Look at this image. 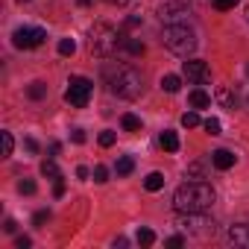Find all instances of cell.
Returning a JSON list of instances; mask_svg holds the SVG:
<instances>
[{
    "label": "cell",
    "mask_w": 249,
    "mask_h": 249,
    "mask_svg": "<svg viewBox=\"0 0 249 249\" xmlns=\"http://www.w3.org/2000/svg\"><path fill=\"white\" fill-rule=\"evenodd\" d=\"M71 138H73V144H85V132H82V129H73Z\"/></svg>",
    "instance_id": "32"
},
{
    "label": "cell",
    "mask_w": 249,
    "mask_h": 249,
    "mask_svg": "<svg viewBox=\"0 0 249 249\" xmlns=\"http://www.w3.org/2000/svg\"><path fill=\"white\" fill-rule=\"evenodd\" d=\"M0 141H3V156H12V150H15L12 132H0Z\"/></svg>",
    "instance_id": "24"
},
{
    "label": "cell",
    "mask_w": 249,
    "mask_h": 249,
    "mask_svg": "<svg viewBox=\"0 0 249 249\" xmlns=\"http://www.w3.org/2000/svg\"><path fill=\"white\" fill-rule=\"evenodd\" d=\"M214 199H217V194L208 182H185L173 194V208L179 214H196V211H208L214 205Z\"/></svg>",
    "instance_id": "1"
},
{
    "label": "cell",
    "mask_w": 249,
    "mask_h": 249,
    "mask_svg": "<svg viewBox=\"0 0 249 249\" xmlns=\"http://www.w3.org/2000/svg\"><path fill=\"white\" fill-rule=\"evenodd\" d=\"M182 126H185V129L199 126V114H196V111H185V114H182Z\"/></svg>",
    "instance_id": "22"
},
{
    "label": "cell",
    "mask_w": 249,
    "mask_h": 249,
    "mask_svg": "<svg viewBox=\"0 0 249 249\" xmlns=\"http://www.w3.org/2000/svg\"><path fill=\"white\" fill-rule=\"evenodd\" d=\"M202 126H205V132H208V135H220V120H217V117H208Z\"/></svg>",
    "instance_id": "26"
},
{
    "label": "cell",
    "mask_w": 249,
    "mask_h": 249,
    "mask_svg": "<svg viewBox=\"0 0 249 249\" xmlns=\"http://www.w3.org/2000/svg\"><path fill=\"white\" fill-rule=\"evenodd\" d=\"M246 18H249V6H246Z\"/></svg>",
    "instance_id": "41"
},
{
    "label": "cell",
    "mask_w": 249,
    "mask_h": 249,
    "mask_svg": "<svg viewBox=\"0 0 249 249\" xmlns=\"http://www.w3.org/2000/svg\"><path fill=\"white\" fill-rule=\"evenodd\" d=\"M76 3H79V6H91V0H76Z\"/></svg>",
    "instance_id": "40"
},
{
    "label": "cell",
    "mask_w": 249,
    "mask_h": 249,
    "mask_svg": "<svg viewBox=\"0 0 249 249\" xmlns=\"http://www.w3.org/2000/svg\"><path fill=\"white\" fill-rule=\"evenodd\" d=\"M229 243L234 246H249V223H237L229 229Z\"/></svg>",
    "instance_id": "10"
},
{
    "label": "cell",
    "mask_w": 249,
    "mask_h": 249,
    "mask_svg": "<svg viewBox=\"0 0 249 249\" xmlns=\"http://www.w3.org/2000/svg\"><path fill=\"white\" fill-rule=\"evenodd\" d=\"M182 73L188 76V82H196V85H205V82L211 79V68H208L205 62H199V59L182 62Z\"/></svg>",
    "instance_id": "9"
},
{
    "label": "cell",
    "mask_w": 249,
    "mask_h": 249,
    "mask_svg": "<svg viewBox=\"0 0 249 249\" xmlns=\"http://www.w3.org/2000/svg\"><path fill=\"white\" fill-rule=\"evenodd\" d=\"M211 164H214L217 170H229V167H234V153L217 150V153H211Z\"/></svg>",
    "instance_id": "11"
},
{
    "label": "cell",
    "mask_w": 249,
    "mask_h": 249,
    "mask_svg": "<svg viewBox=\"0 0 249 249\" xmlns=\"http://www.w3.org/2000/svg\"><path fill=\"white\" fill-rule=\"evenodd\" d=\"M161 88H164L167 94H176V91L182 88V79L173 76V73H167V76H161Z\"/></svg>",
    "instance_id": "16"
},
{
    "label": "cell",
    "mask_w": 249,
    "mask_h": 249,
    "mask_svg": "<svg viewBox=\"0 0 249 249\" xmlns=\"http://www.w3.org/2000/svg\"><path fill=\"white\" fill-rule=\"evenodd\" d=\"M138 243L141 246H153L156 243V231L153 229H138Z\"/></svg>",
    "instance_id": "21"
},
{
    "label": "cell",
    "mask_w": 249,
    "mask_h": 249,
    "mask_svg": "<svg viewBox=\"0 0 249 249\" xmlns=\"http://www.w3.org/2000/svg\"><path fill=\"white\" fill-rule=\"evenodd\" d=\"M159 15L164 24H188V15H191V3L188 0H164L159 6Z\"/></svg>",
    "instance_id": "6"
},
{
    "label": "cell",
    "mask_w": 249,
    "mask_h": 249,
    "mask_svg": "<svg viewBox=\"0 0 249 249\" xmlns=\"http://www.w3.org/2000/svg\"><path fill=\"white\" fill-rule=\"evenodd\" d=\"M15 246H18V249H30V246H33V240H30L27 234H21V237H15Z\"/></svg>",
    "instance_id": "31"
},
{
    "label": "cell",
    "mask_w": 249,
    "mask_h": 249,
    "mask_svg": "<svg viewBox=\"0 0 249 249\" xmlns=\"http://www.w3.org/2000/svg\"><path fill=\"white\" fill-rule=\"evenodd\" d=\"M123 50L132 53V56H144V53H147V47H144L138 38H123Z\"/></svg>",
    "instance_id": "15"
},
{
    "label": "cell",
    "mask_w": 249,
    "mask_h": 249,
    "mask_svg": "<svg viewBox=\"0 0 249 249\" xmlns=\"http://www.w3.org/2000/svg\"><path fill=\"white\" fill-rule=\"evenodd\" d=\"M94 182H97V185H103V182H108V170H106L103 164H97V167H94Z\"/></svg>",
    "instance_id": "27"
},
{
    "label": "cell",
    "mask_w": 249,
    "mask_h": 249,
    "mask_svg": "<svg viewBox=\"0 0 249 249\" xmlns=\"http://www.w3.org/2000/svg\"><path fill=\"white\" fill-rule=\"evenodd\" d=\"M114 170H117V176H129V173L135 170L132 156H120V159H117V164H114Z\"/></svg>",
    "instance_id": "14"
},
{
    "label": "cell",
    "mask_w": 249,
    "mask_h": 249,
    "mask_svg": "<svg viewBox=\"0 0 249 249\" xmlns=\"http://www.w3.org/2000/svg\"><path fill=\"white\" fill-rule=\"evenodd\" d=\"M59 53H62V56H73V53H76V41H73V38H62V41H59Z\"/></svg>",
    "instance_id": "23"
},
{
    "label": "cell",
    "mask_w": 249,
    "mask_h": 249,
    "mask_svg": "<svg viewBox=\"0 0 249 249\" xmlns=\"http://www.w3.org/2000/svg\"><path fill=\"white\" fill-rule=\"evenodd\" d=\"M44 94H47V85H44V82H33V85L27 88V97H33V100H41Z\"/></svg>",
    "instance_id": "20"
},
{
    "label": "cell",
    "mask_w": 249,
    "mask_h": 249,
    "mask_svg": "<svg viewBox=\"0 0 249 249\" xmlns=\"http://www.w3.org/2000/svg\"><path fill=\"white\" fill-rule=\"evenodd\" d=\"M159 141H161V147H164L167 153H176V150H179V135H176V132H170V129H164Z\"/></svg>",
    "instance_id": "13"
},
{
    "label": "cell",
    "mask_w": 249,
    "mask_h": 249,
    "mask_svg": "<svg viewBox=\"0 0 249 249\" xmlns=\"http://www.w3.org/2000/svg\"><path fill=\"white\" fill-rule=\"evenodd\" d=\"M44 38H47V33L41 27H18L15 36H12V44L18 50H33V47L44 44Z\"/></svg>",
    "instance_id": "7"
},
{
    "label": "cell",
    "mask_w": 249,
    "mask_h": 249,
    "mask_svg": "<svg viewBox=\"0 0 249 249\" xmlns=\"http://www.w3.org/2000/svg\"><path fill=\"white\" fill-rule=\"evenodd\" d=\"M120 123H123V129H126V132H141V120L135 114H123Z\"/></svg>",
    "instance_id": "18"
},
{
    "label": "cell",
    "mask_w": 249,
    "mask_h": 249,
    "mask_svg": "<svg viewBox=\"0 0 249 249\" xmlns=\"http://www.w3.org/2000/svg\"><path fill=\"white\" fill-rule=\"evenodd\" d=\"M144 188H147V191H161V188H164V176H161V173H150V176L144 179Z\"/></svg>",
    "instance_id": "17"
},
{
    "label": "cell",
    "mask_w": 249,
    "mask_h": 249,
    "mask_svg": "<svg viewBox=\"0 0 249 249\" xmlns=\"http://www.w3.org/2000/svg\"><path fill=\"white\" fill-rule=\"evenodd\" d=\"M18 191H21V194H36V182H33V179H21V182H18Z\"/></svg>",
    "instance_id": "28"
},
{
    "label": "cell",
    "mask_w": 249,
    "mask_h": 249,
    "mask_svg": "<svg viewBox=\"0 0 249 249\" xmlns=\"http://www.w3.org/2000/svg\"><path fill=\"white\" fill-rule=\"evenodd\" d=\"M24 147H27V153H38V144H36L33 138H27V141H24Z\"/></svg>",
    "instance_id": "34"
},
{
    "label": "cell",
    "mask_w": 249,
    "mask_h": 249,
    "mask_svg": "<svg viewBox=\"0 0 249 249\" xmlns=\"http://www.w3.org/2000/svg\"><path fill=\"white\" fill-rule=\"evenodd\" d=\"M106 82H108V91L114 97H123V100H135L144 88V79L135 68H126V65H120L117 71H108L106 73Z\"/></svg>",
    "instance_id": "2"
},
{
    "label": "cell",
    "mask_w": 249,
    "mask_h": 249,
    "mask_svg": "<svg viewBox=\"0 0 249 249\" xmlns=\"http://www.w3.org/2000/svg\"><path fill=\"white\" fill-rule=\"evenodd\" d=\"M47 220H50V211H47V208H41V211H36V217H33V223H36V226H44Z\"/></svg>",
    "instance_id": "30"
},
{
    "label": "cell",
    "mask_w": 249,
    "mask_h": 249,
    "mask_svg": "<svg viewBox=\"0 0 249 249\" xmlns=\"http://www.w3.org/2000/svg\"><path fill=\"white\" fill-rule=\"evenodd\" d=\"M211 6H214L217 12H229V9L237 6V0H211Z\"/></svg>",
    "instance_id": "25"
},
{
    "label": "cell",
    "mask_w": 249,
    "mask_h": 249,
    "mask_svg": "<svg viewBox=\"0 0 249 249\" xmlns=\"http://www.w3.org/2000/svg\"><path fill=\"white\" fill-rule=\"evenodd\" d=\"M188 100H191L194 108H208V106H211V97H208L202 88H194V91L188 94Z\"/></svg>",
    "instance_id": "12"
},
{
    "label": "cell",
    "mask_w": 249,
    "mask_h": 249,
    "mask_svg": "<svg viewBox=\"0 0 249 249\" xmlns=\"http://www.w3.org/2000/svg\"><path fill=\"white\" fill-rule=\"evenodd\" d=\"M3 231H9V234H12V231H15V220H6V223H3Z\"/></svg>",
    "instance_id": "38"
},
{
    "label": "cell",
    "mask_w": 249,
    "mask_h": 249,
    "mask_svg": "<svg viewBox=\"0 0 249 249\" xmlns=\"http://www.w3.org/2000/svg\"><path fill=\"white\" fill-rule=\"evenodd\" d=\"M91 91H94V82H91V79H85V76H71L68 91H65V100H68L73 108H85L88 100H91Z\"/></svg>",
    "instance_id": "5"
},
{
    "label": "cell",
    "mask_w": 249,
    "mask_h": 249,
    "mask_svg": "<svg viewBox=\"0 0 249 249\" xmlns=\"http://www.w3.org/2000/svg\"><path fill=\"white\" fill-rule=\"evenodd\" d=\"M106 3H111V6H126L129 0H106Z\"/></svg>",
    "instance_id": "39"
},
{
    "label": "cell",
    "mask_w": 249,
    "mask_h": 249,
    "mask_svg": "<svg viewBox=\"0 0 249 249\" xmlns=\"http://www.w3.org/2000/svg\"><path fill=\"white\" fill-rule=\"evenodd\" d=\"M161 44L176 56H191L196 50V33L188 24H167L161 30Z\"/></svg>",
    "instance_id": "4"
},
{
    "label": "cell",
    "mask_w": 249,
    "mask_h": 249,
    "mask_svg": "<svg viewBox=\"0 0 249 249\" xmlns=\"http://www.w3.org/2000/svg\"><path fill=\"white\" fill-rule=\"evenodd\" d=\"M76 179H88V167H76Z\"/></svg>",
    "instance_id": "37"
},
{
    "label": "cell",
    "mask_w": 249,
    "mask_h": 249,
    "mask_svg": "<svg viewBox=\"0 0 249 249\" xmlns=\"http://www.w3.org/2000/svg\"><path fill=\"white\" fill-rule=\"evenodd\" d=\"M53 194H56V196H62V194H65V182H62V179H56V191H53Z\"/></svg>",
    "instance_id": "35"
},
{
    "label": "cell",
    "mask_w": 249,
    "mask_h": 249,
    "mask_svg": "<svg viewBox=\"0 0 249 249\" xmlns=\"http://www.w3.org/2000/svg\"><path fill=\"white\" fill-rule=\"evenodd\" d=\"M126 27H129V30H135V27H141V18H129V21H126Z\"/></svg>",
    "instance_id": "36"
},
{
    "label": "cell",
    "mask_w": 249,
    "mask_h": 249,
    "mask_svg": "<svg viewBox=\"0 0 249 249\" xmlns=\"http://www.w3.org/2000/svg\"><path fill=\"white\" fill-rule=\"evenodd\" d=\"M111 144H114V132H111V129L100 132V147H111Z\"/></svg>",
    "instance_id": "29"
},
{
    "label": "cell",
    "mask_w": 249,
    "mask_h": 249,
    "mask_svg": "<svg viewBox=\"0 0 249 249\" xmlns=\"http://www.w3.org/2000/svg\"><path fill=\"white\" fill-rule=\"evenodd\" d=\"M123 38L126 36H120L111 24H94L91 33H88V50L100 59H108L111 53H117V47H123Z\"/></svg>",
    "instance_id": "3"
},
{
    "label": "cell",
    "mask_w": 249,
    "mask_h": 249,
    "mask_svg": "<svg viewBox=\"0 0 249 249\" xmlns=\"http://www.w3.org/2000/svg\"><path fill=\"white\" fill-rule=\"evenodd\" d=\"M41 173H44L47 179H62V173H59V167H56V161H53V159H47V161L41 164Z\"/></svg>",
    "instance_id": "19"
},
{
    "label": "cell",
    "mask_w": 249,
    "mask_h": 249,
    "mask_svg": "<svg viewBox=\"0 0 249 249\" xmlns=\"http://www.w3.org/2000/svg\"><path fill=\"white\" fill-rule=\"evenodd\" d=\"M205 211H196V214H182V229L196 234V237H211L217 229H214V220L202 217Z\"/></svg>",
    "instance_id": "8"
},
{
    "label": "cell",
    "mask_w": 249,
    "mask_h": 249,
    "mask_svg": "<svg viewBox=\"0 0 249 249\" xmlns=\"http://www.w3.org/2000/svg\"><path fill=\"white\" fill-rule=\"evenodd\" d=\"M167 246H185V237L173 234V237H167Z\"/></svg>",
    "instance_id": "33"
}]
</instances>
